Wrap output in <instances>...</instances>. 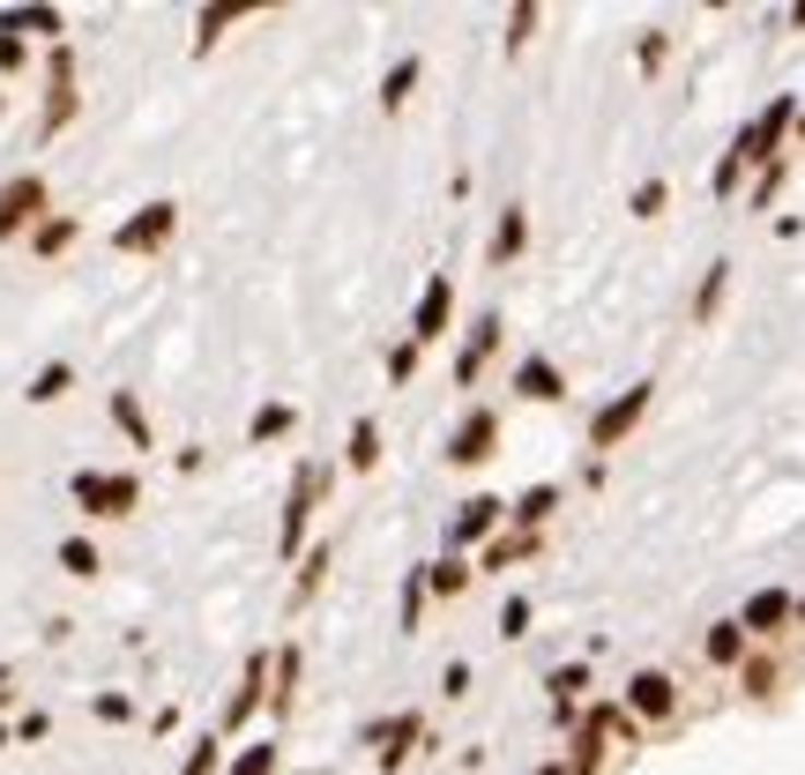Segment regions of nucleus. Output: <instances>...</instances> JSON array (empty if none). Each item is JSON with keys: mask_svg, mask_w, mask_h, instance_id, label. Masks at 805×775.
Returning a JSON list of instances; mask_svg holds the SVG:
<instances>
[{"mask_svg": "<svg viewBox=\"0 0 805 775\" xmlns=\"http://www.w3.org/2000/svg\"><path fill=\"white\" fill-rule=\"evenodd\" d=\"M641 403H649V388H627V395H619V403H612V410L596 418V448H604V440H619V432L635 426V418H641Z\"/></svg>", "mask_w": 805, "mask_h": 775, "instance_id": "obj_1", "label": "nucleus"}, {"mask_svg": "<svg viewBox=\"0 0 805 775\" xmlns=\"http://www.w3.org/2000/svg\"><path fill=\"white\" fill-rule=\"evenodd\" d=\"M635 708L641 716H664V708H672V679H664V671H641L635 679Z\"/></svg>", "mask_w": 805, "mask_h": 775, "instance_id": "obj_2", "label": "nucleus"}, {"mask_svg": "<svg viewBox=\"0 0 805 775\" xmlns=\"http://www.w3.org/2000/svg\"><path fill=\"white\" fill-rule=\"evenodd\" d=\"M783 611H791V597H783V589H761V597L746 604V619H738V627H776Z\"/></svg>", "mask_w": 805, "mask_h": 775, "instance_id": "obj_3", "label": "nucleus"}, {"mask_svg": "<svg viewBox=\"0 0 805 775\" xmlns=\"http://www.w3.org/2000/svg\"><path fill=\"white\" fill-rule=\"evenodd\" d=\"M522 388H530V395H559V373H552V366H522Z\"/></svg>", "mask_w": 805, "mask_h": 775, "instance_id": "obj_4", "label": "nucleus"}, {"mask_svg": "<svg viewBox=\"0 0 805 775\" xmlns=\"http://www.w3.org/2000/svg\"><path fill=\"white\" fill-rule=\"evenodd\" d=\"M709 656L731 664V656H738V627H717V634H709Z\"/></svg>", "mask_w": 805, "mask_h": 775, "instance_id": "obj_5", "label": "nucleus"}]
</instances>
